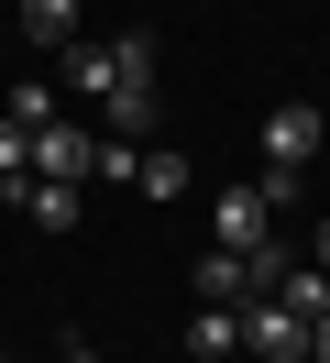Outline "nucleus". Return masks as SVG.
Masks as SVG:
<instances>
[{
  "label": "nucleus",
  "mask_w": 330,
  "mask_h": 363,
  "mask_svg": "<svg viewBox=\"0 0 330 363\" xmlns=\"http://www.w3.org/2000/svg\"><path fill=\"white\" fill-rule=\"evenodd\" d=\"M66 77H77V99H99V133L143 143L154 121V33H110V45H66Z\"/></svg>",
  "instance_id": "obj_1"
},
{
  "label": "nucleus",
  "mask_w": 330,
  "mask_h": 363,
  "mask_svg": "<svg viewBox=\"0 0 330 363\" xmlns=\"http://www.w3.org/2000/svg\"><path fill=\"white\" fill-rule=\"evenodd\" d=\"M88 155H99V133H77V121H44L33 143H22V177H55V187H88Z\"/></svg>",
  "instance_id": "obj_2"
},
{
  "label": "nucleus",
  "mask_w": 330,
  "mask_h": 363,
  "mask_svg": "<svg viewBox=\"0 0 330 363\" xmlns=\"http://www.w3.org/2000/svg\"><path fill=\"white\" fill-rule=\"evenodd\" d=\"M308 165H319V111L308 99L264 111V177H308Z\"/></svg>",
  "instance_id": "obj_3"
},
{
  "label": "nucleus",
  "mask_w": 330,
  "mask_h": 363,
  "mask_svg": "<svg viewBox=\"0 0 330 363\" xmlns=\"http://www.w3.org/2000/svg\"><path fill=\"white\" fill-rule=\"evenodd\" d=\"M242 352L253 363H308V319L275 308V297H253V308H242Z\"/></svg>",
  "instance_id": "obj_4"
},
{
  "label": "nucleus",
  "mask_w": 330,
  "mask_h": 363,
  "mask_svg": "<svg viewBox=\"0 0 330 363\" xmlns=\"http://www.w3.org/2000/svg\"><path fill=\"white\" fill-rule=\"evenodd\" d=\"M253 297H264L253 253H198V308H253Z\"/></svg>",
  "instance_id": "obj_5"
},
{
  "label": "nucleus",
  "mask_w": 330,
  "mask_h": 363,
  "mask_svg": "<svg viewBox=\"0 0 330 363\" xmlns=\"http://www.w3.org/2000/svg\"><path fill=\"white\" fill-rule=\"evenodd\" d=\"M11 209H22L33 231H55V242L77 231V187H55V177H22V187H11Z\"/></svg>",
  "instance_id": "obj_6"
},
{
  "label": "nucleus",
  "mask_w": 330,
  "mask_h": 363,
  "mask_svg": "<svg viewBox=\"0 0 330 363\" xmlns=\"http://www.w3.org/2000/svg\"><path fill=\"white\" fill-rule=\"evenodd\" d=\"M22 11V45H88L77 33V0H11Z\"/></svg>",
  "instance_id": "obj_7"
},
{
  "label": "nucleus",
  "mask_w": 330,
  "mask_h": 363,
  "mask_svg": "<svg viewBox=\"0 0 330 363\" xmlns=\"http://www.w3.org/2000/svg\"><path fill=\"white\" fill-rule=\"evenodd\" d=\"M187 352H198V363H231V352H242V308H198V319H187Z\"/></svg>",
  "instance_id": "obj_8"
},
{
  "label": "nucleus",
  "mask_w": 330,
  "mask_h": 363,
  "mask_svg": "<svg viewBox=\"0 0 330 363\" xmlns=\"http://www.w3.org/2000/svg\"><path fill=\"white\" fill-rule=\"evenodd\" d=\"M132 187H143V199H187V155H176V143H143Z\"/></svg>",
  "instance_id": "obj_9"
},
{
  "label": "nucleus",
  "mask_w": 330,
  "mask_h": 363,
  "mask_svg": "<svg viewBox=\"0 0 330 363\" xmlns=\"http://www.w3.org/2000/svg\"><path fill=\"white\" fill-rule=\"evenodd\" d=\"M132 165H143V143H121V133H99V155H88V177H110V187H132Z\"/></svg>",
  "instance_id": "obj_10"
},
{
  "label": "nucleus",
  "mask_w": 330,
  "mask_h": 363,
  "mask_svg": "<svg viewBox=\"0 0 330 363\" xmlns=\"http://www.w3.org/2000/svg\"><path fill=\"white\" fill-rule=\"evenodd\" d=\"M11 121H22V133H44V121H55V89H33V77H22V89H11Z\"/></svg>",
  "instance_id": "obj_11"
},
{
  "label": "nucleus",
  "mask_w": 330,
  "mask_h": 363,
  "mask_svg": "<svg viewBox=\"0 0 330 363\" xmlns=\"http://www.w3.org/2000/svg\"><path fill=\"white\" fill-rule=\"evenodd\" d=\"M22 143H33V133H22L11 111H0V187H22Z\"/></svg>",
  "instance_id": "obj_12"
},
{
  "label": "nucleus",
  "mask_w": 330,
  "mask_h": 363,
  "mask_svg": "<svg viewBox=\"0 0 330 363\" xmlns=\"http://www.w3.org/2000/svg\"><path fill=\"white\" fill-rule=\"evenodd\" d=\"M55 363H99V352H88V341H66V352H55Z\"/></svg>",
  "instance_id": "obj_13"
},
{
  "label": "nucleus",
  "mask_w": 330,
  "mask_h": 363,
  "mask_svg": "<svg viewBox=\"0 0 330 363\" xmlns=\"http://www.w3.org/2000/svg\"><path fill=\"white\" fill-rule=\"evenodd\" d=\"M319 275H330V220H319Z\"/></svg>",
  "instance_id": "obj_14"
},
{
  "label": "nucleus",
  "mask_w": 330,
  "mask_h": 363,
  "mask_svg": "<svg viewBox=\"0 0 330 363\" xmlns=\"http://www.w3.org/2000/svg\"><path fill=\"white\" fill-rule=\"evenodd\" d=\"M0 363H11V352H0Z\"/></svg>",
  "instance_id": "obj_15"
}]
</instances>
